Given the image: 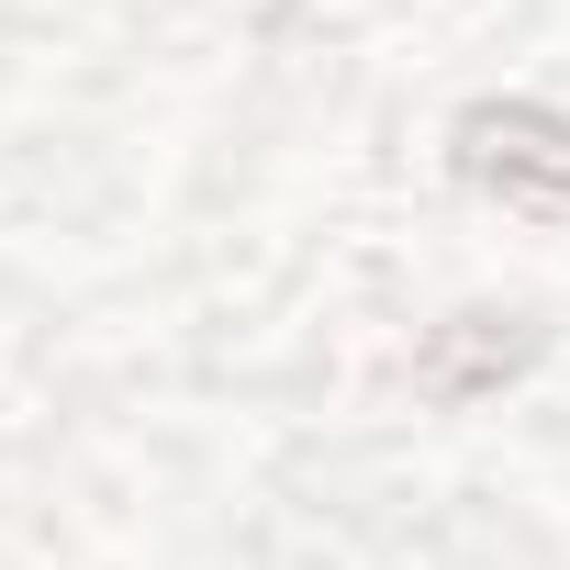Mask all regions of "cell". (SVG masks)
Returning a JSON list of instances; mask_svg holds the SVG:
<instances>
[{"mask_svg": "<svg viewBox=\"0 0 570 570\" xmlns=\"http://www.w3.org/2000/svg\"><path fill=\"white\" fill-rule=\"evenodd\" d=\"M459 168L503 202H570V124L537 112V101H503V112H470L459 124Z\"/></svg>", "mask_w": 570, "mask_h": 570, "instance_id": "1", "label": "cell"}]
</instances>
